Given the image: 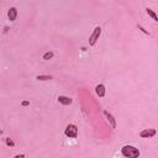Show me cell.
<instances>
[{"instance_id":"obj_1","label":"cell","mask_w":158,"mask_h":158,"mask_svg":"<svg viewBox=\"0 0 158 158\" xmlns=\"http://www.w3.org/2000/svg\"><path fill=\"white\" fill-rule=\"evenodd\" d=\"M121 153H122V156L126 157V158H138L141 155L140 149L133 147V146H130V145L123 146L121 148Z\"/></svg>"},{"instance_id":"obj_2","label":"cell","mask_w":158,"mask_h":158,"mask_svg":"<svg viewBox=\"0 0 158 158\" xmlns=\"http://www.w3.org/2000/svg\"><path fill=\"white\" fill-rule=\"evenodd\" d=\"M64 135L69 138H77L78 136V127L74 123H69L64 130Z\"/></svg>"},{"instance_id":"obj_3","label":"cell","mask_w":158,"mask_h":158,"mask_svg":"<svg viewBox=\"0 0 158 158\" xmlns=\"http://www.w3.org/2000/svg\"><path fill=\"white\" fill-rule=\"evenodd\" d=\"M100 35H101V27H100V26H96V27L94 29L93 33L89 37V44H90V46H94V44L96 43V41L99 40Z\"/></svg>"},{"instance_id":"obj_4","label":"cell","mask_w":158,"mask_h":158,"mask_svg":"<svg viewBox=\"0 0 158 158\" xmlns=\"http://www.w3.org/2000/svg\"><path fill=\"white\" fill-rule=\"evenodd\" d=\"M157 131L155 129H146V130H142L140 132V137L142 138H151L153 136H156Z\"/></svg>"},{"instance_id":"obj_5","label":"cell","mask_w":158,"mask_h":158,"mask_svg":"<svg viewBox=\"0 0 158 158\" xmlns=\"http://www.w3.org/2000/svg\"><path fill=\"white\" fill-rule=\"evenodd\" d=\"M95 93L99 98H104L105 96V93H106V89H105V85L104 84H98L95 86Z\"/></svg>"},{"instance_id":"obj_6","label":"cell","mask_w":158,"mask_h":158,"mask_svg":"<svg viewBox=\"0 0 158 158\" xmlns=\"http://www.w3.org/2000/svg\"><path fill=\"white\" fill-rule=\"evenodd\" d=\"M58 103H61L62 105H70L73 103V99H70L69 96H64V95H59L58 96Z\"/></svg>"},{"instance_id":"obj_7","label":"cell","mask_w":158,"mask_h":158,"mask_svg":"<svg viewBox=\"0 0 158 158\" xmlns=\"http://www.w3.org/2000/svg\"><path fill=\"white\" fill-rule=\"evenodd\" d=\"M104 115H105V118L108 119V121L110 122V125H111V127L112 129H115L116 127V121H115V119H114V116H112L110 112H109L108 110H104Z\"/></svg>"},{"instance_id":"obj_8","label":"cell","mask_w":158,"mask_h":158,"mask_svg":"<svg viewBox=\"0 0 158 158\" xmlns=\"http://www.w3.org/2000/svg\"><path fill=\"white\" fill-rule=\"evenodd\" d=\"M17 16V9L16 7H10V10L7 11V17H9L10 21H15Z\"/></svg>"},{"instance_id":"obj_9","label":"cell","mask_w":158,"mask_h":158,"mask_svg":"<svg viewBox=\"0 0 158 158\" xmlns=\"http://www.w3.org/2000/svg\"><path fill=\"white\" fill-rule=\"evenodd\" d=\"M146 13L148 14V16H151V17H152V20H153V21L158 22V16H157V14H156L152 9H149V7H147V9H146Z\"/></svg>"},{"instance_id":"obj_10","label":"cell","mask_w":158,"mask_h":158,"mask_svg":"<svg viewBox=\"0 0 158 158\" xmlns=\"http://www.w3.org/2000/svg\"><path fill=\"white\" fill-rule=\"evenodd\" d=\"M53 52H51V51H48V52H46V53L43 54V59L44 61H48V59H52L53 58Z\"/></svg>"},{"instance_id":"obj_11","label":"cell","mask_w":158,"mask_h":158,"mask_svg":"<svg viewBox=\"0 0 158 158\" xmlns=\"http://www.w3.org/2000/svg\"><path fill=\"white\" fill-rule=\"evenodd\" d=\"M36 79H37V80L43 82V80H51L52 77H51V76H37Z\"/></svg>"},{"instance_id":"obj_12","label":"cell","mask_w":158,"mask_h":158,"mask_svg":"<svg viewBox=\"0 0 158 158\" xmlns=\"http://www.w3.org/2000/svg\"><path fill=\"white\" fill-rule=\"evenodd\" d=\"M5 142H6V145H7V146H10V147H14V146H15V143H14V141H13V140H11V138H10V137H7V138H6V140H5Z\"/></svg>"},{"instance_id":"obj_13","label":"cell","mask_w":158,"mask_h":158,"mask_svg":"<svg viewBox=\"0 0 158 158\" xmlns=\"http://www.w3.org/2000/svg\"><path fill=\"white\" fill-rule=\"evenodd\" d=\"M137 29H138V30H141V31H142V32H143V33H145V35H148V36H149V32L147 31V30H145V29H143V27H142V26H141V25H137Z\"/></svg>"},{"instance_id":"obj_14","label":"cell","mask_w":158,"mask_h":158,"mask_svg":"<svg viewBox=\"0 0 158 158\" xmlns=\"http://www.w3.org/2000/svg\"><path fill=\"white\" fill-rule=\"evenodd\" d=\"M21 105H22V106H27V105H30V101L25 100V101H22V103H21Z\"/></svg>"},{"instance_id":"obj_15","label":"cell","mask_w":158,"mask_h":158,"mask_svg":"<svg viewBox=\"0 0 158 158\" xmlns=\"http://www.w3.org/2000/svg\"><path fill=\"white\" fill-rule=\"evenodd\" d=\"M25 156L24 155H17V156H15V158H24Z\"/></svg>"}]
</instances>
